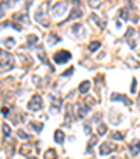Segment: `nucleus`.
<instances>
[{"mask_svg": "<svg viewBox=\"0 0 140 159\" xmlns=\"http://www.w3.org/2000/svg\"><path fill=\"white\" fill-rule=\"evenodd\" d=\"M13 68V56L4 49H0V70H10Z\"/></svg>", "mask_w": 140, "mask_h": 159, "instance_id": "f257e3e1", "label": "nucleus"}, {"mask_svg": "<svg viewBox=\"0 0 140 159\" xmlns=\"http://www.w3.org/2000/svg\"><path fill=\"white\" fill-rule=\"evenodd\" d=\"M71 59V54L69 51H65V49H62V51H57L53 55V61L57 63V65H62V63H66L67 61Z\"/></svg>", "mask_w": 140, "mask_h": 159, "instance_id": "f03ea898", "label": "nucleus"}, {"mask_svg": "<svg viewBox=\"0 0 140 159\" xmlns=\"http://www.w3.org/2000/svg\"><path fill=\"white\" fill-rule=\"evenodd\" d=\"M67 11V3L65 1H60V3H56L53 6V10H52V16L55 19H60L62 16H65V13Z\"/></svg>", "mask_w": 140, "mask_h": 159, "instance_id": "7ed1b4c3", "label": "nucleus"}, {"mask_svg": "<svg viewBox=\"0 0 140 159\" xmlns=\"http://www.w3.org/2000/svg\"><path fill=\"white\" fill-rule=\"evenodd\" d=\"M28 108H29V110H34V111L41 110V108H42V99H41V96L35 94V96L31 99V102L28 103Z\"/></svg>", "mask_w": 140, "mask_h": 159, "instance_id": "20e7f679", "label": "nucleus"}, {"mask_svg": "<svg viewBox=\"0 0 140 159\" xmlns=\"http://www.w3.org/2000/svg\"><path fill=\"white\" fill-rule=\"evenodd\" d=\"M116 148L118 146L115 144H112V142H104L102 145H101V148H99V154L108 155V154H111L112 151H116Z\"/></svg>", "mask_w": 140, "mask_h": 159, "instance_id": "39448f33", "label": "nucleus"}, {"mask_svg": "<svg viewBox=\"0 0 140 159\" xmlns=\"http://www.w3.org/2000/svg\"><path fill=\"white\" fill-rule=\"evenodd\" d=\"M133 34H135V30H133V28H127V31H126V34H125V40L129 42V47H130L132 49L136 48V41L133 40Z\"/></svg>", "mask_w": 140, "mask_h": 159, "instance_id": "423d86ee", "label": "nucleus"}, {"mask_svg": "<svg viewBox=\"0 0 140 159\" xmlns=\"http://www.w3.org/2000/svg\"><path fill=\"white\" fill-rule=\"evenodd\" d=\"M116 100H121V102H123L126 106H130V104H132V102L127 97H126L125 94H119V93L111 94V102H116Z\"/></svg>", "mask_w": 140, "mask_h": 159, "instance_id": "0eeeda50", "label": "nucleus"}, {"mask_svg": "<svg viewBox=\"0 0 140 159\" xmlns=\"http://www.w3.org/2000/svg\"><path fill=\"white\" fill-rule=\"evenodd\" d=\"M77 17H81V9H80V3H77L74 9L71 10V14H70L69 17H67L66 23H67V21H70V20H73V19H77Z\"/></svg>", "mask_w": 140, "mask_h": 159, "instance_id": "6e6552de", "label": "nucleus"}, {"mask_svg": "<svg viewBox=\"0 0 140 159\" xmlns=\"http://www.w3.org/2000/svg\"><path fill=\"white\" fill-rule=\"evenodd\" d=\"M90 86H91V83H90V80H84V82H81L79 86V92L81 94H85L87 92H88Z\"/></svg>", "mask_w": 140, "mask_h": 159, "instance_id": "1a4fd4ad", "label": "nucleus"}, {"mask_svg": "<svg viewBox=\"0 0 140 159\" xmlns=\"http://www.w3.org/2000/svg\"><path fill=\"white\" fill-rule=\"evenodd\" d=\"M90 111V106H80V108L77 110V117L79 118H84L85 114Z\"/></svg>", "mask_w": 140, "mask_h": 159, "instance_id": "9d476101", "label": "nucleus"}, {"mask_svg": "<svg viewBox=\"0 0 140 159\" xmlns=\"http://www.w3.org/2000/svg\"><path fill=\"white\" fill-rule=\"evenodd\" d=\"M55 141L57 144H63V141H65V134H63V131L57 130V131L55 132Z\"/></svg>", "mask_w": 140, "mask_h": 159, "instance_id": "9b49d317", "label": "nucleus"}, {"mask_svg": "<svg viewBox=\"0 0 140 159\" xmlns=\"http://www.w3.org/2000/svg\"><path fill=\"white\" fill-rule=\"evenodd\" d=\"M14 20H21V21H25V24H29V19H28V14L24 13V14H14L13 16Z\"/></svg>", "mask_w": 140, "mask_h": 159, "instance_id": "f8f14e48", "label": "nucleus"}, {"mask_svg": "<svg viewBox=\"0 0 140 159\" xmlns=\"http://www.w3.org/2000/svg\"><path fill=\"white\" fill-rule=\"evenodd\" d=\"M45 159H56V151L53 148L45 151Z\"/></svg>", "mask_w": 140, "mask_h": 159, "instance_id": "ddd939ff", "label": "nucleus"}, {"mask_svg": "<svg viewBox=\"0 0 140 159\" xmlns=\"http://www.w3.org/2000/svg\"><path fill=\"white\" fill-rule=\"evenodd\" d=\"M130 152L132 155H137L140 152V141H137L136 142V145L133 144V145H130Z\"/></svg>", "mask_w": 140, "mask_h": 159, "instance_id": "4468645a", "label": "nucleus"}, {"mask_svg": "<svg viewBox=\"0 0 140 159\" xmlns=\"http://www.w3.org/2000/svg\"><path fill=\"white\" fill-rule=\"evenodd\" d=\"M99 47H101V42H99V41H93V42H91V44L88 45V49H90L91 52H94V51H97Z\"/></svg>", "mask_w": 140, "mask_h": 159, "instance_id": "2eb2a0df", "label": "nucleus"}, {"mask_svg": "<svg viewBox=\"0 0 140 159\" xmlns=\"http://www.w3.org/2000/svg\"><path fill=\"white\" fill-rule=\"evenodd\" d=\"M111 138L112 140H116V141H123V138H125V137H123V134H122V132H112L111 134Z\"/></svg>", "mask_w": 140, "mask_h": 159, "instance_id": "dca6fc26", "label": "nucleus"}, {"mask_svg": "<svg viewBox=\"0 0 140 159\" xmlns=\"http://www.w3.org/2000/svg\"><path fill=\"white\" fill-rule=\"evenodd\" d=\"M38 42V37L37 35H28V47H32V44H37Z\"/></svg>", "mask_w": 140, "mask_h": 159, "instance_id": "f3484780", "label": "nucleus"}, {"mask_svg": "<svg viewBox=\"0 0 140 159\" xmlns=\"http://www.w3.org/2000/svg\"><path fill=\"white\" fill-rule=\"evenodd\" d=\"M1 128H3V134H4V137H6V138H9V137L11 135V130H10V127L7 125V124H3Z\"/></svg>", "mask_w": 140, "mask_h": 159, "instance_id": "a211bd4d", "label": "nucleus"}, {"mask_svg": "<svg viewBox=\"0 0 140 159\" xmlns=\"http://www.w3.org/2000/svg\"><path fill=\"white\" fill-rule=\"evenodd\" d=\"M101 4V0H88V6L93 7V9H97Z\"/></svg>", "mask_w": 140, "mask_h": 159, "instance_id": "6ab92c4d", "label": "nucleus"}, {"mask_svg": "<svg viewBox=\"0 0 140 159\" xmlns=\"http://www.w3.org/2000/svg\"><path fill=\"white\" fill-rule=\"evenodd\" d=\"M97 141H98L97 137H91V141H88V149H87V152H90V151H91V148L97 144Z\"/></svg>", "mask_w": 140, "mask_h": 159, "instance_id": "aec40b11", "label": "nucleus"}, {"mask_svg": "<svg viewBox=\"0 0 140 159\" xmlns=\"http://www.w3.org/2000/svg\"><path fill=\"white\" fill-rule=\"evenodd\" d=\"M97 130H98V134H101V135H104V134L107 132V125H105V124H99Z\"/></svg>", "mask_w": 140, "mask_h": 159, "instance_id": "412c9836", "label": "nucleus"}, {"mask_svg": "<svg viewBox=\"0 0 140 159\" xmlns=\"http://www.w3.org/2000/svg\"><path fill=\"white\" fill-rule=\"evenodd\" d=\"M121 19H123L125 21H126L127 19H129V13H127V9H126V7H125V9H122V10H121Z\"/></svg>", "mask_w": 140, "mask_h": 159, "instance_id": "4be33fe9", "label": "nucleus"}, {"mask_svg": "<svg viewBox=\"0 0 140 159\" xmlns=\"http://www.w3.org/2000/svg\"><path fill=\"white\" fill-rule=\"evenodd\" d=\"M31 127H32V128H35V130H37V132H41V130H42V124H38V122H32V124H31Z\"/></svg>", "mask_w": 140, "mask_h": 159, "instance_id": "5701e85b", "label": "nucleus"}, {"mask_svg": "<svg viewBox=\"0 0 140 159\" xmlns=\"http://www.w3.org/2000/svg\"><path fill=\"white\" fill-rule=\"evenodd\" d=\"M18 135H20V138H23V140H28V138H29V135L25 134L24 131H21V130H18Z\"/></svg>", "mask_w": 140, "mask_h": 159, "instance_id": "b1692460", "label": "nucleus"}, {"mask_svg": "<svg viewBox=\"0 0 140 159\" xmlns=\"http://www.w3.org/2000/svg\"><path fill=\"white\" fill-rule=\"evenodd\" d=\"M136 86H137V82H136V79H133L132 86H130V92H132V93H135V92H136Z\"/></svg>", "mask_w": 140, "mask_h": 159, "instance_id": "393cba45", "label": "nucleus"}, {"mask_svg": "<svg viewBox=\"0 0 140 159\" xmlns=\"http://www.w3.org/2000/svg\"><path fill=\"white\" fill-rule=\"evenodd\" d=\"M73 72H74V68H70V70H66V72H63V73H62V76H70L71 73H73Z\"/></svg>", "mask_w": 140, "mask_h": 159, "instance_id": "a878e982", "label": "nucleus"}, {"mask_svg": "<svg viewBox=\"0 0 140 159\" xmlns=\"http://www.w3.org/2000/svg\"><path fill=\"white\" fill-rule=\"evenodd\" d=\"M84 131L87 132V134H91V128L88 127V124H85V125H84Z\"/></svg>", "mask_w": 140, "mask_h": 159, "instance_id": "bb28decb", "label": "nucleus"}, {"mask_svg": "<svg viewBox=\"0 0 140 159\" xmlns=\"http://www.w3.org/2000/svg\"><path fill=\"white\" fill-rule=\"evenodd\" d=\"M1 111H3V116H4V117H7V116H9V108H3V110H1Z\"/></svg>", "mask_w": 140, "mask_h": 159, "instance_id": "cd10ccee", "label": "nucleus"}, {"mask_svg": "<svg viewBox=\"0 0 140 159\" xmlns=\"http://www.w3.org/2000/svg\"><path fill=\"white\" fill-rule=\"evenodd\" d=\"M6 44H7V45H14V40H11V38H9V40L6 41Z\"/></svg>", "mask_w": 140, "mask_h": 159, "instance_id": "c85d7f7f", "label": "nucleus"}, {"mask_svg": "<svg viewBox=\"0 0 140 159\" xmlns=\"http://www.w3.org/2000/svg\"><path fill=\"white\" fill-rule=\"evenodd\" d=\"M137 103H139V106H140V94H139V97H137Z\"/></svg>", "mask_w": 140, "mask_h": 159, "instance_id": "c756f323", "label": "nucleus"}, {"mask_svg": "<svg viewBox=\"0 0 140 159\" xmlns=\"http://www.w3.org/2000/svg\"><path fill=\"white\" fill-rule=\"evenodd\" d=\"M31 159H37V158H31Z\"/></svg>", "mask_w": 140, "mask_h": 159, "instance_id": "7c9ffc66", "label": "nucleus"}]
</instances>
